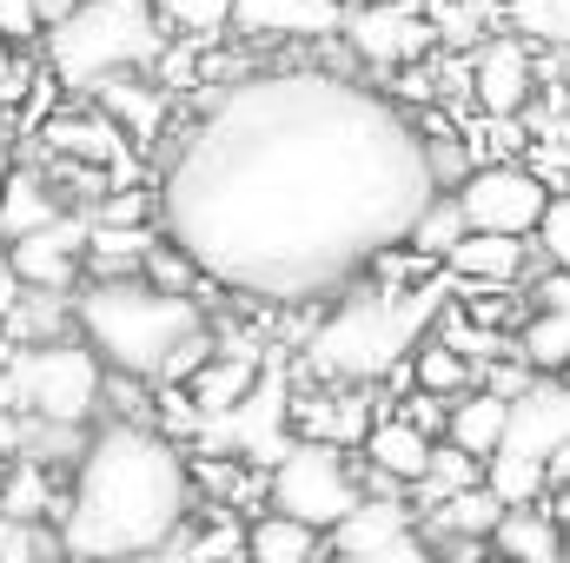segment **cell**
Segmentation results:
<instances>
[{
    "instance_id": "cell-29",
    "label": "cell",
    "mask_w": 570,
    "mask_h": 563,
    "mask_svg": "<svg viewBox=\"0 0 570 563\" xmlns=\"http://www.w3.org/2000/svg\"><path fill=\"white\" fill-rule=\"evenodd\" d=\"M153 7H159V20H166V27H179L186 40H213V33L233 20V7H239V0H153Z\"/></svg>"
},
{
    "instance_id": "cell-34",
    "label": "cell",
    "mask_w": 570,
    "mask_h": 563,
    "mask_svg": "<svg viewBox=\"0 0 570 563\" xmlns=\"http://www.w3.org/2000/svg\"><path fill=\"white\" fill-rule=\"evenodd\" d=\"M538 246L551 253V266H558V273H570V192H564V199H551V206H544Z\"/></svg>"
},
{
    "instance_id": "cell-38",
    "label": "cell",
    "mask_w": 570,
    "mask_h": 563,
    "mask_svg": "<svg viewBox=\"0 0 570 563\" xmlns=\"http://www.w3.org/2000/svg\"><path fill=\"white\" fill-rule=\"evenodd\" d=\"M538 305H558V312H570V273H551V279L538 285Z\"/></svg>"
},
{
    "instance_id": "cell-30",
    "label": "cell",
    "mask_w": 570,
    "mask_h": 563,
    "mask_svg": "<svg viewBox=\"0 0 570 563\" xmlns=\"http://www.w3.org/2000/svg\"><path fill=\"white\" fill-rule=\"evenodd\" d=\"M0 517H47V477L33 457H20L0 484Z\"/></svg>"
},
{
    "instance_id": "cell-24",
    "label": "cell",
    "mask_w": 570,
    "mask_h": 563,
    "mask_svg": "<svg viewBox=\"0 0 570 563\" xmlns=\"http://www.w3.org/2000/svg\"><path fill=\"white\" fill-rule=\"evenodd\" d=\"M94 93H100V107H107L120 127H134L140 140H153V134H159V113H166V93H159V87H140L134 73H107Z\"/></svg>"
},
{
    "instance_id": "cell-44",
    "label": "cell",
    "mask_w": 570,
    "mask_h": 563,
    "mask_svg": "<svg viewBox=\"0 0 570 563\" xmlns=\"http://www.w3.org/2000/svg\"><path fill=\"white\" fill-rule=\"evenodd\" d=\"M564 557H570V537H564Z\"/></svg>"
},
{
    "instance_id": "cell-33",
    "label": "cell",
    "mask_w": 570,
    "mask_h": 563,
    "mask_svg": "<svg viewBox=\"0 0 570 563\" xmlns=\"http://www.w3.org/2000/svg\"><path fill=\"white\" fill-rule=\"evenodd\" d=\"M425 152H431V172H438V186H464V179H471V152H464V140H458L451 127H444V134H431Z\"/></svg>"
},
{
    "instance_id": "cell-36",
    "label": "cell",
    "mask_w": 570,
    "mask_h": 563,
    "mask_svg": "<svg viewBox=\"0 0 570 563\" xmlns=\"http://www.w3.org/2000/svg\"><path fill=\"white\" fill-rule=\"evenodd\" d=\"M33 33H47L40 7L33 0H0V40H33Z\"/></svg>"
},
{
    "instance_id": "cell-14",
    "label": "cell",
    "mask_w": 570,
    "mask_h": 563,
    "mask_svg": "<svg viewBox=\"0 0 570 563\" xmlns=\"http://www.w3.org/2000/svg\"><path fill=\"white\" fill-rule=\"evenodd\" d=\"M345 0H239L233 27L246 40H332L345 27Z\"/></svg>"
},
{
    "instance_id": "cell-4",
    "label": "cell",
    "mask_w": 570,
    "mask_h": 563,
    "mask_svg": "<svg viewBox=\"0 0 570 563\" xmlns=\"http://www.w3.org/2000/svg\"><path fill=\"white\" fill-rule=\"evenodd\" d=\"M438 312V285L419 292H399V285H379V292H345L338 312L312 332V372L332 378V385H372V378H392L405 365V352H419V332Z\"/></svg>"
},
{
    "instance_id": "cell-17",
    "label": "cell",
    "mask_w": 570,
    "mask_h": 563,
    "mask_svg": "<svg viewBox=\"0 0 570 563\" xmlns=\"http://www.w3.org/2000/svg\"><path fill=\"white\" fill-rule=\"evenodd\" d=\"M53 219H60L53 179L33 172V166L7 172V186H0V246H13L20 233H40V226H53Z\"/></svg>"
},
{
    "instance_id": "cell-11",
    "label": "cell",
    "mask_w": 570,
    "mask_h": 563,
    "mask_svg": "<svg viewBox=\"0 0 570 563\" xmlns=\"http://www.w3.org/2000/svg\"><path fill=\"white\" fill-rule=\"evenodd\" d=\"M332 551L358 563H419L431 557V544L412 531V511L385 504V497H365L338 531H332Z\"/></svg>"
},
{
    "instance_id": "cell-9",
    "label": "cell",
    "mask_w": 570,
    "mask_h": 563,
    "mask_svg": "<svg viewBox=\"0 0 570 563\" xmlns=\"http://www.w3.org/2000/svg\"><path fill=\"white\" fill-rule=\"evenodd\" d=\"M451 192L464 199L471 233H524V239H538L544 206H551L544 179H538L531 166H511V159L471 166V179H464V186H451Z\"/></svg>"
},
{
    "instance_id": "cell-37",
    "label": "cell",
    "mask_w": 570,
    "mask_h": 563,
    "mask_svg": "<svg viewBox=\"0 0 570 563\" xmlns=\"http://www.w3.org/2000/svg\"><path fill=\"white\" fill-rule=\"evenodd\" d=\"M13 47H20V40H0V100H13V107H20V93H27L33 80H27V60H20Z\"/></svg>"
},
{
    "instance_id": "cell-10",
    "label": "cell",
    "mask_w": 570,
    "mask_h": 563,
    "mask_svg": "<svg viewBox=\"0 0 570 563\" xmlns=\"http://www.w3.org/2000/svg\"><path fill=\"white\" fill-rule=\"evenodd\" d=\"M345 40H352V53L365 67L399 73V67H412L419 53L438 47V20L419 13L412 0H372V7H352L345 13Z\"/></svg>"
},
{
    "instance_id": "cell-1",
    "label": "cell",
    "mask_w": 570,
    "mask_h": 563,
    "mask_svg": "<svg viewBox=\"0 0 570 563\" xmlns=\"http://www.w3.org/2000/svg\"><path fill=\"white\" fill-rule=\"evenodd\" d=\"M425 134L338 73H253L166 159L159 233L226 292L318 305L405 246L438 199Z\"/></svg>"
},
{
    "instance_id": "cell-42",
    "label": "cell",
    "mask_w": 570,
    "mask_h": 563,
    "mask_svg": "<svg viewBox=\"0 0 570 563\" xmlns=\"http://www.w3.org/2000/svg\"><path fill=\"white\" fill-rule=\"evenodd\" d=\"M7 172H13V166H7V134H0V186H7Z\"/></svg>"
},
{
    "instance_id": "cell-28",
    "label": "cell",
    "mask_w": 570,
    "mask_h": 563,
    "mask_svg": "<svg viewBox=\"0 0 570 563\" xmlns=\"http://www.w3.org/2000/svg\"><path fill=\"white\" fill-rule=\"evenodd\" d=\"M471 484H484V457H478V451H464L458 437H451V444H438V451H431V471H425L431 504H438V497H458V491H471Z\"/></svg>"
},
{
    "instance_id": "cell-39",
    "label": "cell",
    "mask_w": 570,
    "mask_h": 563,
    "mask_svg": "<svg viewBox=\"0 0 570 563\" xmlns=\"http://www.w3.org/2000/svg\"><path fill=\"white\" fill-rule=\"evenodd\" d=\"M20 273H13V266H7V259H0V318H13V305H20Z\"/></svg>"
},
{
    "instance_id": "cell-32",
    "label": "cell",
    "mask_w": 570,
    "mask_h": 563,
    "mask_svg": "<svg viewBox=\"0 0 570 563\" xmlns=\"http://www.w3.org/2000/svg\"><path fill=\"white\" fill-rule=\"evenodd\" d=\"M53 551H67V544L40 537L33 517H0V557H53Z\"/></svg>"
},
{
    "instance_id": "cell-7",
    "label": "cell",
    "mask_w": 570,
    "mask_h": 563,
    "mask_svg": "<svg viewBox=\"0 0 570 563\" xmlns=\"http://www.w3.org/2000/svg\"><path fill=\"white\" fill-rule=\"evenodd\" d=\"M100 365H107V358L94 352V338H87V345H73V338H40V345H27L20 358H7V372H0V405H27L33 418H47V424H80L100 405V392H107Z\"/></svg>"
},
{
    "instance_id": "cell-26",
    "label": "cell",
    "mask_w": 570,
    "mask_h": 563,
    "mask_svg": "<svg viewBox=\"0 0 570 563\" xmlns=\"http://www.w3.org/2000/svg\"><path fill=\"white\" fill-rule=\"evenodd\" d=\"M464 233H471V219H464V199H458V192H451V199L438 192L425 213H419V226L405 233V246H419L425 259H451V246H458Z\"/></svg>"
},
{
    "instance_id": "cell-15",
    "label": "cell",
    "mask_w": 570,
    "mask_h": 563,
    "mask_svg": "<svg viewBox=\"0 0 570 563\" xmlns=\"http://www.w3.org/2000/svg\"><path fill=\"white\" fill-rule=\"evenodd\" d=\"M524 259H531V246H524V233H464L458 246H451V273L471 285H511L524 273Z\"/></svg>"
},
{
    "instance_id": "cell-18",
    "label": "cell",
    "mask_w": 570,
    "mask_h": 563,
    "mask_svg": "<svg viewBox=\"0 0 570 563\" xmlns=\"http://www.w3.org/2000/svg\"><path fill=\"white\" fill-rule=\"evenodd\" d=\"M318 551H325V531L292 517V511H266L246 531V557H259V563H312Z\"/></svg>"
},
{
    "instance_id": "cell-19",
    "label": "cell",
    "mask_w": 570,
    "mask_h": 563,
    "mask_svg": "<svg viewBox=\"0 0 570 563\" xmlns=\"http://www.w3.org/2000/svg\"><path fill=\"white\" fill-rule=\"evenodd\" d=\"M491 551L524 557V563H551V557H564V531H558V517H551V511L511 504V511L498 517V531H491Z\"/></svg>"
},
{
    "instance_id": "cell-41",
    "label": "cell",
    "mask_w": 570,
    "mask_h": 563,
    "mask_svg": "<svg viewBox=\"0 0 570 563\" xmlns=\"http://www.w3.org/2000/svg\"><path fill=\"white\" fill-rule=\"evenodd\" d=\"M33 7H40V27H60V20H67L80 0H33Z\"/></svg>"
},
{
    "instance_id": "cell-21",
    "label": "cell",
    "mask_w": 570,
    "mask_h": 563,
    "mask_svg": "<svg viewBox=\"0 0 570 563\" xmlns=\"http://www.w3.org/2000/svg\"><path fill=\"white\" fill-rule=\"evenodd\" d=\"M504 424H511V398H504V392H471V398L451 405V424H444V431H451L464 451L491 457V451L504 444Z\"/></svg>"
},
{
    "instance_id": "cell-13",
    "label": "cell",
    "mask_w": 570,
    "mask_h": 563,
    "mask_svg": "<svg viewBox=\"0 0 570 563\" xmlns=\"http://www.w3.org/2000/svg\"><path fill=\"white\" fill-rule=\"evenodd\" d=\"M87 233L94 226H80V219H53V226H40V233H20L13 246H7V266L20 273L27 285H53V292H67L73 273L87 266Z\"/></svg>"
},
{
    "instance_id": "cell-27",
    "label": "cell",
    "mask_w": 570,
    "mask_h": 563,
    "mask_svg": "<svg viewBox=\"0 0 570 563\" xmlns=\"http://www.w3.org/2000/svg\"><path fill=\"white\" fill-rule=\"evenodd\" d=\"M518 358H524V365H538V372H564V365H570V312L544 305V312L524 325Z\"/></svg>"
},
{
    "instance_id": "cell-5",
    "label": "cell",
    "mask_w": 570,
    "mask_h": 563,
    "mask_svg": "<svg viewBox=\"0 0 570 563\" xmlns=\"http://www.w3.org/2000/svg\"><path fill=\"white\" fill-rule=\"evenodd\" d=\"M153 0H80L60 27H47V67L60 87H100L107 73H140L166 60Z\"/></svg>"
},
{
    "instance_id": "cell-2",
    "label": "cell",
    "mask_w": 570,
    "mask_h": 563,
    "mask_svg": "<svg viewBox=\"0 0 570 563\" xmlns=\"http://www.w3.org/2000/svg\"><path fill=\"white\" fill-rule=\"evenodd\" d=\"M193 477L186 457L134 418H114L73 471V497L60 511L67 557H146L179 537Z\"/></svg>"
},
{
    "instance_id": "cell-12",
    "label": "cell",
    "mask_w": 570,
    "mask_h": 563,
    "mask_svg": "<svg viewBox=\"0 0 570 563\" xmlns=\"http://www.w3.org/2000/svg\"><path fill=\"white\" fill-rule=\"evenodd\" d=\"M531 87H538V67H531L524 40H511V33L478 40V53H471V93H478L484 120H518L531 107Z\"/></svg>"
},
{
    "instance_id": "cell-35",
    "label": "cell",
    "mask_w": 570,
    "mask_h": 563,
    "mask_svg": "<svg viewBox=\"0 0 570 563\" xmlns=\"http://www.w3.org/2000/svg\"><path fill=\"white\" fill-rule=\"evenodd\" d=\"M246 378H253V358H239V365H219V372L199 385V398H206V405H226V398H239V392H246Z\"/></svg>"
},
{
    "instance_id": "cell-23",
    "label": "cell",
    "mask_w": 570,
    "mask_h": 563,
    "mask_svg": "<svg viewBox=\"0 0 570 563\" xmlns=\"http://www.w3.org/2000/svg\"><path fill=\"white\" fill-rule=\"evenodd\" d=\"M153 259V233L146 226H127V219H107V226H94L87 233V266L100 273V279H120V273H134Z\"/></svg>"
},
{
    "instance_id": "cell-8",
    "label": "cell",
    "mask_w": 570,
    "mask_h": 563,
    "mask_svg": "<svg viewBox=\"0 0 570 563\" xmlns=\"http://www.w3.org/2000/svg\"><path fill=\"white\" fill-rule=\"evenodd\" d=\"M352 444H332V437H298L273 464V511H292L318 531H338L358 504H365V484L358 471L345 464Z\"/></svg>"
},
{
    "instance_id": "cell-3",
    "label": "cell",
    "mask_w": 570,
    "mask_h": 563,
    "mask_svg": "<svg viewBox=\"0 0 570 563\" xmlns=\"http://www.w3.org/2000/svg\"><path fill=\"white\" fill-rule=\"evenodd\" d=\"M80 332L120 378H193L213 358L199 305L173 285H146L134 273L100 279L80 298Z\"/></svg>"
},
{
    "instance_id": "cell-40",
    "label": "cell",
    "mask_w": 570,
    "mask_h": 563,
    "mask_svg": "<svg viewBox=\"0 0 570 563\" xmlns=\"http://www.w3.org/2000/svg\"><path fill=\"white\" fill-rule=\"evenodd\" d=\"M399 93H405V100H431V80L412 73V67H399Z\"/></svg>"
},
{
    "instance_id": "cell-6",
    "label": "cell",
    "mask_w": 570,
    "mask_h": 563,
    "mask_svg": "<svg viewBox=\"0 0 570 563\" xmlns=\"http://www.w3.org/2000/svg\"><path fill=\"white\" fill-rule=\"evenodd\" d=\"M558 451H570V385H558V372H538L511 398L504 444L484 457V484L504 504H538L551 491V457Z\"/></svg>"
},
{
    "instance_id": "cell-16",
    "label": "cell",
    "mask_w": 570,
    "mask_h": 563,
    "mask_svg": "<svg viewBox=\"0 0 570 563\" xmlns=\"http://www.w3.org/2000/svg\"><path fill=\"white\" fill-rule=\"evenodd\" d=\"M431 431L419 418H379L372 424V437H365V464H379L385 477H399V484H425L431 471Z\"/></svg>"
},
{
    "instance_id": "cell-25",
    "label": "cell",
    "mask_w": 570,
    "mask_h": 563,
    "mask_svg": "<svg viewBox=\"0 0 570 563\" xmlns=\"http://www.w3.org/2000/svg\"><path fill=\"white\" fill-rule=\"evenodd\" d=\"M412 378H419V392H438V398H464L471 392V358H464V345L458 338H425L419 352H412Z\"/></svg>"
},
{
    "instance_id": "cell-22",
    "label": "cell",
    "mask_w": 570,
    "mask_h": 563,
    "mask_svg": "<svg viewBox=\"0 0 570 563\" xmlns=\"http://www.w3.org/2000/svg\"><path fill=\"white\" fill-rule=\"evenodd\" d=\"M504 511H511V504H504L491 484H471V491H458V497H438V504H431V524H438V537H491Z\"/></svg>"
},
{
    "instance_id": "cell-20",
    "label": "cell",
    "mask_w": 570,
    "mask_h": 563,
    "mask_svg": "<svg viewBox=\"0 0 570 563\" xmlns=\"http://www.w3.org/2000/svg\"><path fill=\"white\" fill-rule=\"evenodd\" d=\"M298 424L312 431V437H332V444H352V451H365V437H372V398L365 392H338V398H305V412Z\"/></svg>"
},
{
    "instance_id": "cell-31",
    "label": "cell",
    "mask_w": 570,
    "mask_h": 563,
    "mask_svg": "<svg viewBox=\"0 0 570 563\" xmlns=\"http://www.w3.org/2000/svg\"><path fill=\"white\" fill-rule=\"evenodd\" d=\"M511 13L538 40H570V0H511Z\"/></svg>"
},
{
    "instance_id": "cell-43",
    "label": "cell",
    "mask_w": 570,
    "mask_h": 563,
    "mask_svg": "<svg viewBox=\"0 0 570 563\" xmlns=\"http://www.w3.org/2000/svg\"><path fill=\"white\" fill-rule=\"evenodd\" d=\"M345 7H372V0H345Z\"/></svg>"
}]
</instances>
